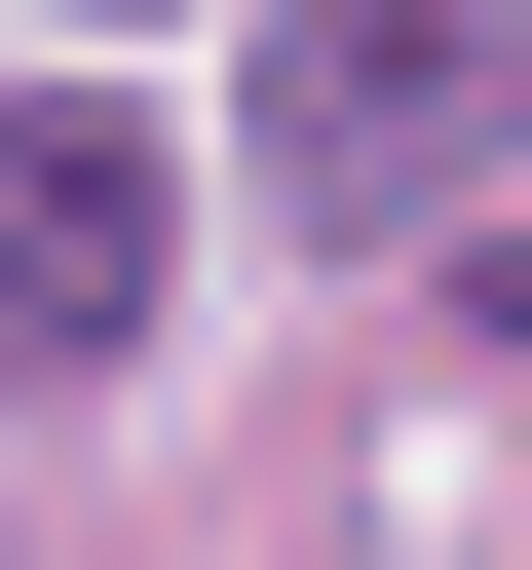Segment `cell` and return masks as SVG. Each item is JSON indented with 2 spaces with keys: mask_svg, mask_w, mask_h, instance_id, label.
Instances as JSON below:
<instances>
[{
  "mask_svg": "<svg viewBox=\"0 0 532 570\" xmlns=\"http://www.w3.org/2000/svg\"><path fill=\"white\" fill-rule=\"evenodd\" d=\"M305 228H381V266H456L494 228V153H532V0H266V115H228Z\"/></svg>",
  "mask_w": 532,
  "mask_h": 570,
  "instance_id": "6da1fadb",
  "label": "cell"
},
{
  "mask_svg": "<svg viewBox=\"0 0 532 570\" xmlns=\"http://www.w3.org/2000/svg\"><path fill=\"white\" fill-rule=\"evenodd\" d=\"M152 266H190V228H152V115L39 77V115H0V381H115V343H152Z\"/></svg>",
  "mask_w": 532,
  "mask_h": 570,
  "instance_id": "7a4b0ae2",
  "label": "cell"
},
{
  "mask_svg": "<svg viewBox=\"0 0 532 570\" xmlns=\"http://www.w3.org/2000/svg\"><path fill=\"white\" fill-rule=\"evenodd\" d=\"M456 305H494V343H532V228H456Z\"/></svg>",
  "mask_w": 532,
  "mask_h": 570,
  "instance_id": "3957f363",
  "label": "cell"
}]
</instances>
